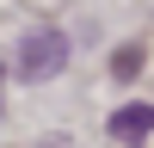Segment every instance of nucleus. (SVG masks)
<instances>
[{
    "mask_svg": "<svg viewBox=\"0 0 154 148\" xmlns=\"http://www.w3.org/2000/svg\"><path fill=\"white\" fill-rule=\"evenodd\" d=\"M62 62H68V37L43 25V31H31L19 43V80H56Z\"/></svg>",
    "mask_w": 154,
    "mask_h": 148,
    "instance_id": "1",
    "label": "nucleus"
},
{
    "mask_svg": "<svg viewBox=\"0 0 154 148\" xmlns=\"http://www.w3.org/2000/svg\"><path fill=\"white\" fill-rule=\"evenodd\" d=\"M117 142H142V136H154V105H117L105 123Z\"/></svg>",
    "mask_w": 154,
    "mask_h": 148,
    "instance_id": "2",
    "label": "nucleus"
},
{
    "mask_svg": "<svg viewBox=\"0 0 154 148\" xmlns=\"http://www.w3.org/2000/svg\"><path fill=\"white\" fill-rule=\"evenodd\" d=\"M111 68H117V74H136V68H142V49H117V62H111Z\"/></svg>",
    "mask_w": 154,
    "mask_h": 148,
    "instance_id": "3",
    "label": "nucleus"
}]
</instances>
